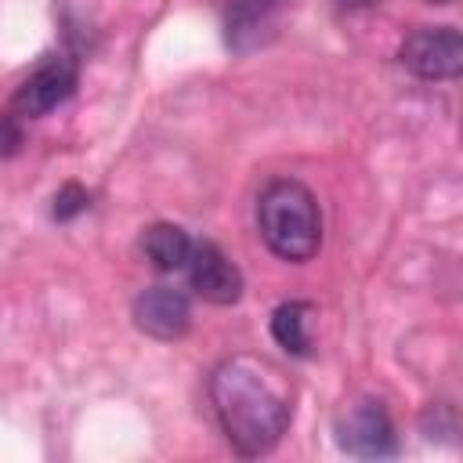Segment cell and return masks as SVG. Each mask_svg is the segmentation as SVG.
Instances as JSON below:
<instances>
[{"instance_id": "277c9868", "label": "cell", "mask_w": 463, "mask_h": 463, "mask_svg": "<svg viewBox=\"0 0 463 463\" xmlns=\"http://www.w3.org/2000/svg\"><path fill=\"white\" fill-rule=\"evenodd\" d=\"M336 441L340 449H347L351 456L362 459H380V456H394V423L383 412L380 402L373 398H358L347 402L336 416Z\"/></svg>"}, {"instance_id": "6da1fadb", "label": "cell", "mask_w": 463, "mask_h": 463, "mask_svg": "<svg viewBox=\"0 0 463 463\" xmlns=\"http://www.w3.org/2000/svg\"><path fill=\"white\" fill-rule=\"evenodd\" d=\"M213 412L239 456H264L293 416V391L282 369L260 354H232L210 376Z\"/></svg>"}, {"instance_id": "5b68a950", "label": "cell", "mask_w": 463, "mask_h": 463, "mask_svg": "<svg viewBox=\"0 0 463 463\" xmlns=\"http://www.w3.org/2000/svg\"><path fill=\"white\" fill-rule=\"evenodd\" d=\"M289 11V0H232L224 14V40L232 51L246 54L279 36V25Z\"/></svg>"}, {"instance_id": "8992f818", "label": "cell", "mask_w": 463, "mask_h": 463, "mask_svg": "<svg viewBox=\"0 0 463 463\" xmlns=\"http://www.w3.org/2000/svg\"><path fill=\"white\" fill-rule=\"evenodd\" d=\"M76 90V65L69 58H47L40 61L25 80L22 87L14 90V112L18 116H47L51 109H58L69 94Z\"/></svg>"}, {"instance_id": "9c48e42d", "label": "cell", "mask_w": 463, "mask_h": 463, "mask_svg": "<svg viewBox=\"0 0 463 463\" xmlns=\"http://www.w3.org/2000/svg\"><path fill=\"white\" fill-rule=\"evenodd\" d=\"M188 253H192V239L184 228L177 224H152L145 232V257L159 268V271H177L188 264Z\"/></svg>"}, {"instance_id": "4fadbf2b", "label": "cell", "mask_w": 463, "mask_h": 463, "mask_svg": "<svg viewBox=\"0 0 463 463\" xmlns=\"http://www.w3.org/2000/svg\"><path fill=\"white\" fill-rule=\"evenodd\" d=\"M430 4H449V0H430Z\"/></svg>"}, {"instance_id": "52a82bcc", "label": "cell", "mask_w": 463, "mask_h": 463, "mask_svg": "<svg viewBox=\"0 0 463 463\" xmlns=\"http://www.w3.org/2000/svg\"><path fill=\"white\" fill-rule=\"evenodd\" d=\"M188 282L192 289L210 304H235L242 293V271L213 246V242H192L188 253Z\"/></svg>"}, {"instance_id": "7a4b0ae2", "label": "cell", "mask_w": 463, "mask_h": 463, "mask_svg": "<svg viewBox=\"0 0 463 463\" xmlns=\"http://www.w3.org/2000/svg\"><path fill=\"white\" fill-rule=\"evenodd\" d=\"M257 224L268 242V250L282 260L304 264L322 246V213L300 181H271L257 199Z\"/></svg>"}, {"instance_id": "3957f363", "label": "cell", "mask_w": 463, "mask_h": 463, "mask_svg": "<svg viewBox=\"0 0 463 463\" xmlns=\"http://www.w3.org/2000/svg\"><path fill=\"white\" fill-rule=\"evenodd\" d=\"M402 65L420 80H456L463 69V36L452 25L412 29L402 43Z\"/></svg>"}, {"instance_id": "7c38bea8", "label": "cell", "mask_w": 463, "mask_h": 463, "mask_svg": "<svg viewBox=\"0 0 463 463\" xmlns=\"http://www.w3.org/2000/svg\"><path fill=\"white\" fill-rule=\"evenodd\" d=\"M18 145H22V123L14 116H7V112H0V159L14 156Z\"/></svg>"}, {"instance_id": "8fae6325", "label": "cell", "mask_w": 463, "mask_h": 463, "mask_svg": "<svg viewBox=\"0 0 463 463\" xmlns=\"http://www.w3.org/2000/svg\"><path fill=\"white\" fill-rule=\"evenodd\" d=\"M90 206V195H87V188H80V184H65L58 195H54V217L58 221H72L76 213H83Z\"/></svg>"}, {"instance_id": "ba28073f", "label": "cell", "mask_w": 463, "mask_h": 463, "mask_svg": "<svg viewBox=\"0 0 463 463\" xmlns=\"http://www.w3.org/2000/svg\"><path fill=\"white\" fill-rule=\"evenodd\" d=\"M134 322L141 333H148L156 340H177V336H184V329L192 322L188 297L170 286H152L134 300Z\"/></svg>"}, {"instance_id": "30bf717a", "label": "cell", "mask_w": 463, "mask_h": 463, "mask_svg": "<svg viewBox=\"0 0 463 463\" xmlns=\"http://www.w3.org/2000/svg\"><path fill=\"white\" fill-rule=\"evenodd\" d=\"M307 326H311V304H304V300H289V304L275 307V315H271V336L289 354H307V347H311Z\"/></svg>"}]
</instances>
